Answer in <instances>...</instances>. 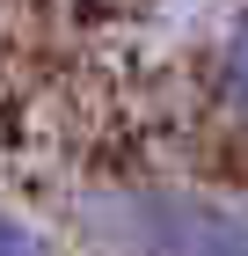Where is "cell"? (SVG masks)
<instances>
[{
  "instance_id": "6da1fadb",
  "label": "cell",
  "mask_w": 248,
  "mask_h": 256,
  "mask_svg": "<svg viewBox=\"0 0 248 256\" xmlns=\"http://www.w3.org/2000/svg\"><path fill=\"white\" fill-rule=\"evenodd\" d=\"M73 220L95 256H248V205L197 183H117Z\"/></svg>"
},
{
  "instance_id": "7a4b0ae2",
  "label": "cell",
  "mask_w": 248,
  "mask_h": 256,
  "mask_svg": "<svg viewBox=\"0 0 248 256\" xmlns=\"http://www.w3.org/2000/svg\"><path fill=\"white\" fill-rule=\"evenodd\" d=\"M212 102L248 124V8L219 30V44H212Z\"/></svg>"
},
{
  "instance_id": "3957f363",
  "label": "cell",
  "mask_w": 248,
  "mask_h": 256,
  "mask_svg": "<svg viewBox=\"0 0 248 256\" xmlns=\"http://www.w3.org/2000/svg\"><path fill=\"white\" fill-rule=\"evenodd\" d=\"M0 256H51V234H44L37 220H22L0 205Z\"/></svg>"
}]
</instances>
